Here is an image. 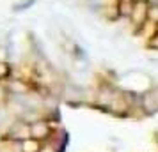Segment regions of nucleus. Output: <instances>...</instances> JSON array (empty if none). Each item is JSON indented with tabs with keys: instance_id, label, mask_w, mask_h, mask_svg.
<instances>
[{
	"instance_id": "2",
	"label": "nucleus",
	"mask_w": 158,
	"mask_h": 152,
	"mask_svg": "<svg viewBox=\"0 0 158 152\" xmlns=\"http://www.w3.org/2000/svg\"><path fill=\"white\" fill-rule=\"evenodd\" d=\"M48 133H50V129H48L46 122L36 120L30 126V136H34V138H44V136H48Z\"/></svg>"
},
{
	"instance_id": "4",
	"label": "nucleus",
	"mask_w": 158,
	"mask_h": 152,
	"mask_svg": "<svg viewBox=\"0 0 158 152\" xmlns=\"http://www.w3.org/2000/svg\"><path fill=\"white\" fill-rule=\"evenodd\" d=\"M135 0H117V13L119 18H130L131 14V9H133Z\"/></svg>"
},
{
	"instance_id": "5",
	"label": "nucleus",
	"mask_w": 158,
	"mask_h": 152,
	"mask_svg": "<svg viewBox=\"0 0 158 152\" xmlns=\"http://www.w3.org/2000/svg\"><path fill=\"white\" fill-rule=\"evenodd\" d=\"M148 20H149L151 23L158 25V2H153V0H151L149 11H148Z\"/></svg>"
},
{
	"instance_id": "7",
	"label": "nucleus",
	"mask_w": 158,
	"mask_h": 152,
	"mask_svg": "<svg viewBox=\"0 0 158 152\" xmlns=\"http://www.w3.org/2000/svg\"><path fill=\"white\" fill-rule=\"evenodd\" d=\"M148 46H149L151 50H155V51H158V30H156V34L151 37L149 41H148Z\"/></svg>"
},
{
	"instance_id": "6",
	"label": "nucleus",
	"mask_w": 158,
	"mask_h": 152,
	"mask_svg": "<svg viewBox=\"0 0 158 152\" xmlns=\"http://www.w3.org/2000/svg\"><path fill=\"white\" fill-rule=\"evenodd\" d=\"M11 74V65L7 62H0V80H6Z\"/></svg>"
},
{
	"instance_id": "1",
	"label": "nucleus",
	"mask_w": 158,
	"mask_h": 152,
	"mask_svg": "<svg viewBox=\"0 0 158 152\" xmlns=\"http://www.w3.org/2000/svg\"><path fill=\"white\" fill-rule=\"evenodd\" d=\"M149 4L151 0H135L133 9H131V14H130V23L135 27V30L148 21V11H149Z\"/></svg>"
},
{
	"instance_id": "8",
	"label": "nucleus",
	"mask_w": 158,
	"mask_h": 152,
	"mask_svg": "<svg viewBox=\"0 0 158 152\" xmlns=\"http://www.w3.org/2000/svg\"><path fill=\"white\" fill-rule=\"evenodd\" d=\"M32 4H34V0H29V2H27V0H23L22 4H16V6H15V11H23V9L30 7Z\"/></svg>"
},
{
	"instance_id": "3",
	"label": "nucleus",
	"mask_w": 158,
	"mask_h": 152,
	"mask_svg": "<svg viewBox=\"0 0 158 152\" xmlns=\"http://www.w3.org/2000/svg\"><path fill=\"white\" fill-rule=\"evenodd\" d=\"M11 136L16 138V140H27V138L30 136V126H27V124H16L15 127L11 129Z\"/></svg>"
}]
</instances>
